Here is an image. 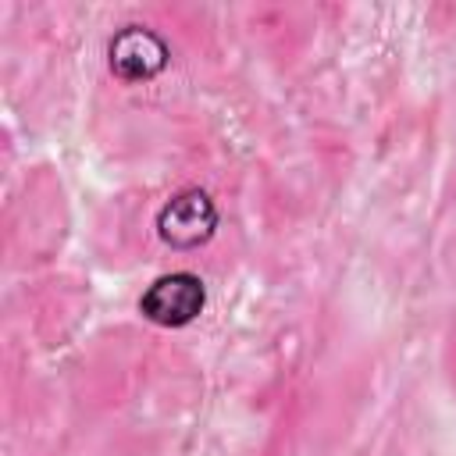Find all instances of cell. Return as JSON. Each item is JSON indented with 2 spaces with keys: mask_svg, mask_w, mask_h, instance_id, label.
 Wrapping results in <instances>:
<instances>
[{
  "mask_svg": "<svg viewBox=\"0 0 456 456\" xmlns=\"http://www.w3.org/2000/svg\"><path fill=\"white\" fill-rule=\"evenodd\" d=\"M110 71L121 78V82H146L153 75H160L167 68V43L142 28V25H128L125 32H118L110 39Z\"/></svg>",
  "mask_w": 456,
  "mask_h": 456,
  "instance_id": "3",
  "label": "cell"
},
{
  "mask_svg": "<svg viewBox=\"0 0 456 456\" xmlns=\"http://www.w3.org/2000/svg\"><path fill=\"white\" fill-rule=\"evenodd\" d=\"M203 306H207V289L203 278L192 271L160 274L139 296V314L160 328H185L203 314Z\"/></svg>",
  "mask_w": 456,
  "mask_h": 456,
  "instance_id": "1",
  "label": "cell"
},
{
  "mask_svg": "<svg viewBox=\"0 0 456 456\" xmlns=\"http://www.w3.org/2000/svg\"><path fill=\"white\" fill-rule=\"evenodd\" d=\"M217 228V207L203 189H182L157 214V232L175 249L203 246Z\"/></svg>",
  "mask_w": 456,
  "mask_h": 456,
  "instance_id": "2",
  "label": "cell"
}]
</instances>
